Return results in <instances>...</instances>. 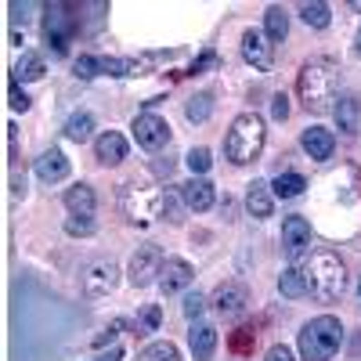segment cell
I'll return each instance as SVG.
<instances>
[{
	"mask_svg": "<svg viewBox=\"0 0 361 361\" xmlns=\"http://www.w3.org/2000/svg\"><path fill=\"white\" fill-rule=\"evenodd\" d=\"M282 250H286V257L296 264V260H304L307 253H311V221H304V217H286L282 221Z\"/></svg>",
	"mask_w": 361,
	"mask_h": 361,
	"instance_id": "cell-9",
	"label": "cell"
},
{
	"mask_svg": "<svg viewBox=\"0 0 361 361\" xmlns=\"http://www.w3.org/2000/svg\"><path fill=\"white\" fill-rule=\"evenodd\" d=\"M253 343V329H238V336H235V350H246Z\"/></svg>",
	"mask_w": 361,
	"mask_h": 361,
	"instance_id": "cell-40",
	"label": "cell"
},
{
	"mask_svg": "<svg viewBox=\"0 0 361 361\" xmlns=\"http://www.w3.org/2000/svg\"><path fill=\"white\" fill-rule=\"evenodd\" d=\"M246 209H250V217H257V221L271 217L275 199H271V185H267V180H253V185H246Z\"/></svg>",
	"mask_w": 361,
	"mask_h": 361,
	"instance_id": "cell-20",
	"label": "cell"
},
{
	"mask_svg": "<svg viewBox=\"0 0 361 361\" xmlns=\"http://www.w3.org/2000/svg\"><path fill=\"white\" fill-rule=\"evenodd\" d=\"M73 69H76L80 80H94V76H102V58L98 54H80L73 62Z\"/></svg>",
	"mask_w": 361,
	"mask_h": 361,
	"instance_id": "cell-31",
	"label": "cell"
},
{
	"mask_svg": "<svg viewBox=\"0 0 361 361\" xmlns=\"http://www.w3.org/2000/svg\"><path fill=\"white\" fill-rule=\"evenodd\" d=\"M304 279H307V293L322 304H333L347 293V267L333 250H318L304 271Z\"/></svg>",
	"mask_w": 361,
	"mask_h": 361,
	"instance_id": "cell-2",
	"label": "cell"
},
{
	"mask_svg": "<svg viewBox=\"0 0 361 361\" xmlns=\"http://www.w3.org/2000/svg\"><path fill=\"white\" fill-rule=\"evenodd\" d=\"M66 231L69 235H90V231H94V221H90V217H69Z\"/></svg>",
	"mask_w": 361,
	"mask_h": 361,
	"instance_id": "cell-34",
	"label": "cell"
},
{
	"mask_svg": "<svg viewBox=\"0 0 361 361\" xmlns=\"http://www.w3.org/2000/svg\"><path fill=\"white\" fill-rule=\"evenodd\" d=\"M134 141L145 148V152H159V148H166L170 145V123L163 116H156V112H141V116H134Z\"/></svg>",
	"mask_w": 361,
	"mask_h": 361,
	"instance_id": "cell-7",
	"label": "cell"
},
{
	"mask_svg": "<svg viewBox=\"0 0 361 361\" xmlns=\"http://www.w3.org/2000/svg\"><path fill=\"white\" fill-rule=\"evenodd\" d=\"M11 109H15V112H25V109H29V98L18 90V83H11Z\"/></svg>",
	"mask_w": 361,
	"mask_h": 361,
	"instance_id": "cell-38",
	"label": "cell"
},
{
	"mask_svg": "<svg viewBox=\"0 0 361 361\" xmlns=\"http://www.w3.org/2000/svg\"><path fill=\"white\" fill-rule=\"evenodd\" d=\"M90 134H94V116H90V112H73V116L66 119V137L87 141Z\"/></svg>",
	"mask_w": 361,
	"mask_h": 361,
	"instance_id": "cell-27",
	"label": "cell"
},
{
	"mask_svg": "<svg viewBox=\"0 0 361 361\" xmlns=\"http://www.w3.org/2000/svg\"><path fill=\"white\" fill-rule=\"evenodd\" d=\"M333 116H336V127L343 134H357V127H361V98L357 94H343L340 105H333Z\"/></svg>",
	"mask_w": 361,
	"mask_h": 361,
	"instance_id": "cell-21",
	"label": "cell"
},
{
	"mask_svg": "<svg viewBox=\"0 0 361 361\" xmlns=\"http://www.w3.org/2000/svg\"><path fill=\"white\" fill-rule=\"evenodd\" d=\"M80 282H83V293H87L90 300L109 296V293L116 289V282H119V267H116L112 260H94V264L83 267Z\"/></svg>",
	"mask_w": 361,
	"mask_h": 361,
	"instance_id": "cell-8",
	"label": "cell"
},
{
	"mask_svg": "<svg viewBox=\"0 0 361 361\" xmlns=\"http://www.w3.org/2000/svg\"><path fill=\"white\" fill-rule=\"evenodd\" d=\"M271 116H275L279 123H282V119H289V98H286V94H275V98H271Z\"/></svg>",
	"mask_w": 361,
	"mask_h": 361,
	"instance_id": "cell-35",
	"label": "cell"
},
{
	"mask_svg": "<svg viewBox=\"0 0 361 361\" xmlns=\"http://www.w3.org/2000/svg\"><path fill=\"white\" fill-rule=\"evenodd\" d=\"M343 343V325L333 314H318L300 329V357L304 361H329Z\"/></svg>",
	"mask_w": 361,
	"mask_h": 361,
	"instance_id": "cell-4",
	"label": "cell"
},
{
	"mask_svg": "<svg viewBox=\"0 0 361 361\" xmlns=\"http://www.w3.org/2000/svg\"><path fill=\"white\" fill-rule=\"evenodd\" d=\"M119 329H123V322H112V325L105 329V333H98V336H94V347H105V343H112Z\"/></svg>",
	"mask_w": 361,
	"mask_h": 361,
	"instance_id": "cell-36",
	"label": "cell"
},
{
	"mask_svg": "<svg viewBox=\"0 0 361 361\" xmlns=\"http://www.w3.org/2000/svg\"><path fill=\"white\" fill-rule=\"evenodd\" d=\"M185 116H188V123H206L209 116H214V94H192L185 102Z\"/></svg>",
	"mask_w": 361,
	"mask_h": 361,
	"instance_id": "cell-25",
	"label": "cell"
},
{
	"mask_svg": "<svg viewBox=\"0 0 361 361\" xmlns=\"http://www.w3.org/2000/svg\"><path fill=\"white\" fill-rule=\"evenodd\" d=\"M264 37L271 44H282L289 37V15H286V8H279V4L267 8V15H264Z\"/></svg>",
	"mask_w": 361,
	"mask_h": 361,
	"instance_id": "cell-22",
	"label": "cell"
},
{
	"mask_svg": "<svg viewBox=\"0 0 361 361\" xmlns=\"http://www.w3.org/2000/svg\"><path fill=\"white\" fill-rule=\"evenodd\" d=\"M202 311H206V296H202V293H188V296H185V318L199 322Z\"/></svg>",
	"mask_w": 361,
	"mask_h": 361,
	"instance_id": "cell-33",
	"label": "cell"
},
{
	"mask_svg": "<svg viewBox=\"0 0 361 361\" xmlns=\"http://www.w3.org/2000/svg\"><path fill=\"white\" fill-rule=\"evenodd\" d=\"M304 188H307V180L300 177V173H279L275 180H271V192H275L279 199H296V195H304Z\"/></svg>",
	"mask_w": 361,
	"mask_h": 361,
	"instance_id": "cell-24",
	"label": "cell"
},
{
	"mask_svg": "<svg viewBox=\"0 0 361 361\" xmlns=\"http://www.w3.org/2000/svg\"><path fill=\"white\" fill-rule=\"evenodd\" d=\"M279 293H282V296H289V300H300V296L307 293V279L300 275L296 267H286L282 275H279Z\"/></svg>",
	"mask_w": 361,
	"mask_h": 361,
	"instance_id": "cell-26",
	"label": "cell"
},
{
	"mask_svg": "<svg viewBox=\"0 0 361 361\" xmlns=\"http://www.w3.org/2000/svg\"><path fill=\"white\" fill-rule=\"evenodd\" d=\"M94 156L102 166H119L127 159V137L116 134V130H105L98 141H94Z\"/></svg>",
	"mask_w": 361,
	"mask_h": 361,
	"instance_id": "cell-17",
	"label": "cell"
},
{
	"mask_svg": "<svg viewBox=\"0 0 361 361\" xmlns=\"http://www.w3.org/2000/svg\"><path fill=\"white\" fill-rule=\"evenodd\" d=\"M243 58L257 69V73H271L275 69V51H271V40L257 29H246L243 33Z\"/></svg>",
	"mask_w": 361,
	"mask_h": 361,
	"instance_id": "cell-11",
	"label": "cell"
},
{
	"mask_svg": "<svg viewBox=\"0 0 361 361\" xmlns=\"http://www.w3.org/2000/svg\"><path fill=\"white\" fill-rule=\"evenodd\" d=\"M296 11H300V18H304L311 29H329V22H333L329 4H318V0H314V4H300Z\"/></svg>",
	"mask_w": 361,
	"mask_h": 361,
	"instance_id": "cell-28",
	"label": "cell"
},
{
	"mask_svg": "<svg viewBox=\"0 0 361 361\" xmlns=\"http://www.w3.org/2000/svg\"><path fill=\"white\" fill-rule=\"evenodd\" d=\"M163 206H166V192L159 188H148V185H127L123 192H119V209H123V217L130 224H152L159 214H163Z\"/></svg>",
	"mask_w": 361,
	"mask_h": 361,
	"instance_id": "cell-5",
	"label": "cell"
},
{
	"mask_svg": "<svg viewBox=\"0 0 361 361\" xmlns=\"http://www.w3.org/2000/svg\"><path fill=\"white\" fill-rule=\"evenodd\" d=\"M350 354H361V333L354 336V347H350Z\"/></svg>",
	"mask_w": 361,
	"mask_h": 361,
	"instance_id": "cell-42",
	"label": "cell"
},
{
	"mask_svg": "<svg viewBox=\"0 0 361 361\" xmlns=\"http://www.w3.org/2000/svg\"><path fill=\"white\" fill-rule=\"evenodd\" d=\"M357 54H361V33H357Z\"/></svg>",
	"mask_w": 361,
	"mask_h": 361,
	"instance_id": "cell-44",
	"label": "cell"
},
{
	"mask_svg": "<svg viewBox=\"0 0 361 361\" xmlns=\"http://www.w3.org/2000/svg\"><path fill=\"white\" fill-rule=\"evenodd\" d=\"M264 361H296V357H293V350H289L286 343H279V347H271V350H267Z\"/></svg>",
	"mask_w": 361,
	"mask_h": 361,
	"instance_id": "cell-37",
	"label": "cell"
},
{
	"mask_svg": "<svg viewBox=\"0 0 361 361\" xmlns=\"http://www.w3.org/2000/svg\"><path fill=\"white\" fill-rule=\"evenodd\" d=\"M350 8H354V11H361V0H354V4H350Z\"/></svg>",
	"mask_w": 361,
	"mask_h": 361,
	"instance_id": "cell-43",
	"label": "cell"
},
{
	"mask_svg": "<svg viewBox=\"0 0 361 361\" xmlns=\"http://www.w3.org/2000/svg\"><path fill=\"white\" fill-rule=\"evenodd\" d=\"M264 141H267V127L257 112H243L231 123L228 137H224V156L235 163V166H246V163H257L260 152H264Z\"/></svg>",
	"mask_w": 361,
	"mask_h": 361,
	"instance_id": "cell-3",
	"label": "cell"
},
{
	"mask_svg": "<svg viewBox=\"0 0 361 361\" xmlns=\"http://www.w3.org/2000/svg\"><path fill=\"white\" fill-rule=\"evenodd\" d=\"M296 90H300V102H304L307 112H325L340 94V66L329 62V58H311L300 69Z\"/></svg>",
	"mask_w": 361,
	"mask_h": 361,
	"instance_id": "cell-1",
	"label": "cell"
},
{
	"mask_svg": "<svg viewBox=\"0 0 361 361\" xmlns=\"http://www.w3.org/2000/svg\"><path fill=\"white\" fill-rule=\"evenodd\" d=\"M185 163H188L192 177H202L209 166H214V159H209V148H192V152L185 156Z\"/></svg>",
	"mask_w": 361,
	"mask_h": 361,
	"instance_id": "cell-32",
	"label": "cell"
},
{
	"mask_svg": "<svg viewBox=\"0 0 361 361\" xmlns=\"http://www.w3.org/2000/svg\"><path fill=\"white\" fill-rule=\"evenodd\" d=\"M44 73H47L44 58L37 51H25L15 66V83H37V80H44Z\"/></svg>",
	"mask_w": 361,
	"mask_h": 361,
	"instance_id": "cell-23",
	"label": "cell"
},
{
	"mask_svg": "<svg viewBox=\"0 0 361 361\" xmlns=\"http://www.w3.org/2000/svg\"><path fill=\"white\" fill-rule=\"evenodd\" d=\"M209 66H217V54H214V51H206L202 58H195V66H192V76H195V73H202V69H209Z\"/></svg>",
	"mask_w": 361,
	"mask_h": 361,
	"instance_id": "cell-39",
	"label": "cell"
},
{
	"mask_svg": "<svg viewBox=\"0 0 361 361\" xmlns=\"http://www.w3.org/2000/svg\"><path fill=\"white\" fill-rule=\"evenodd\" d=\"M137 361H180V350L170 340H159V343H148Z\"/></svg>",
	"mask_w": 361,
	"mask_h": 361,
	"instance_id": "cell-29",
	"label": "cell"
},
{
	"mask_svg": "<svg viewBox=\"0 0 361 361\" xmlns=\"http://www.w3.org/2000/svg\"><path fill=\"white\" fill-rule=\"evenodd\" d=\"M214 307L221 318H238L246 311V289L238 282H224L217 293H214Z\"/></svg>",
	"mask_w": 361,
	"mask_h": 361,
	"instance_id": "cell-16",
	"label": "cell"
},
{
	"mask_svg": "<svg viewBox=\"0 0 361 361\" xmlns=\"http://www.w3.org/2000/svg\"><path fill=\"white\" fill-rule=\"evenodd\" d=\"M73 11H76L73 4H47L44 8V37H47V47L54 54H66V47L73 44L76 29H80V18Z\"/></svg>",
	"mask_w": 361,
	"mask_h": 361,
	"instance_id": "cell-6",
	"label": "cell"
},
{
	"mask_svg": "<svg viewBox=\"0 0 361 361\" xmlns=\"http://www.w3.org/2000/svg\"><path fill=\"white\" fill-rule=\"evenodd\" d=\"M300 145H304V152L314 163H325V159H333L336 137H333V130H325V127H307L304 134H300Z\"/></svg>",
	"mask_w": 361,
	"mask_h": 361,
	"instance_id": "cell-14",
	"label": "cell"
},
{
	"mask_svg": "<svg viewBox=\"0 0 361 361\" xmlns=\"http://www.w3.org/2000/svg\"><path fill=\"white\" fill-rule=\"evenodd\" d=\"M159 322H163L159 304H148V307L137 314V322H134V333H137V336H148V333H156V329H159Z\"/></svg>",
	"mask_w": 361,
	"mask_h": 361,
	"instance_id": "cell-30",
	"label": "cell"
},
{
	"mask_svg": "<svg viewBox=\"0 0 361 361\" xmlns=\"http://www.w3.org/2000/svg\"><path fill=\"white\" fill-rule=\"evenodd\" d=\"M188 347H192L195 361H209L214 350H217V329L206 325V322H195L192 333H188Z\"/></svg>",
	"mask_w": 361,
	"mask_h": 361,
	"instance_id": "cell-19",
	"label": "cell"
},
{
	"mask_svg": "<svg viewBox=\"0 0 361 361\" xmlns=\"http://www.w3.org/2000/svg\"><path fill=\"white\" fill-rule=\"evenodd\" d=\"M180 199H185V206L195 209V214H206V209L214 206L217 192H214V185H209L206 177H192V180L180 185Z\"/></svg>",
	"mask_w": 361,
	"mask_h": 361,
	"instance_id": "cell-15",
	"label": "cell"
},
{
	"mask_svg": "<svg viewBox=\"0 0 361 361\" xmlns=\"http://www.w3.org/2000/svg\"><path fill=\"white\" fill-rule=\"evenodd\" d=\"M90 361H123V350H119V347H112L109 354H98V357H90Z\"/></svg>",
	"mask_w": 361,
	"mask_h": 361,
	"instance_id": "cell-41",
	"label": "cell"
},
{
	"mask_svg": "<svg viewBox=\"0 0 361 361\" xmlns=\"http://www.w3.org/2000/svg\"><path fill=\"white\" fill-rule=\"evenodd\" d=\"M62 202H66V209H69L73 217H94L98 195H94V188H90V185H83V180H80V185L66 188V199Z\"/></svg>",
	"mask_w": 361,
	"mask_h": 361,
	"instance_id": "cell-18",
	"label": "cell"
},
{
	"mask_svg": "<svg viewBox=\"0 0 361 361\" xmlns=\"http://www.w3.org/2000/svg\"><path fill=\"white\" fill-rule=\"evenodd\" d=\"M33 173L44 180V185H58V180L69 177V159L62 148H47V152H40V159L33 163Z\"/></svg>",
	"mask_w": 361,
	"mask_h": 361,
	"instance_id": "cell-13",
	"label": "cell"
},
{
	"mask_svg": "<svg viewBox=\"0 0 361 361\" xmlns=\"http://www.w3.org/2000/svg\"><path fill=\"white\" fill-rule=\"evenodd\" d=\"M192 279H195V271H192V264H188L185 257H166V260H163V271H159V289H163L166 296L185 293V289L192 286Z\"/></svg>",
	"mask_w": 361,
	"mask_h": 361,
	"instance_id": "cell-12",
	"label": "cell"
},
{
	"mask_svg": "<svg viewBox=\"0 0 361 361\" xmlns=\"http://www.w3.org/2000/svg\"><path fill=\"white\" fill-rule=\"evenodd\" d=\"M163 250L159 246H137V253L130 257V282L141 289L148 282H156L159 279V271H163Z\"/></svg>",
	"mask_w": 361,
	"mask_h": 361,
	"instance_id": "cell-10",
	"label": "cell"
}]
</instances>
